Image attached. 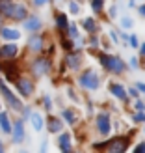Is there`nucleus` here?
Returning <instances> with one entry per match:
<instances>
[{
    "label": "nucleus",
    "instance_id": "obj_1",
    "mask_svg": "<svg viewBox=\"0 0 145 153\" xmlns=\"http://www.w3.org/2000/svg\"><path fill=\"white\" fill-rule=\"evenodd\" d=\"M99 58H101V64L108 71H112V73H123L125 64H123V60H121V58H117V56H108V54H101Z\"/></svg>",
    "mask_w": 145,
    "mask_h": 153
},
{
    "label": "nucleus",
    "instance_id": "obj_2",
    "mask_svg": "<svg viewBox=\"0 0 145 153\" xmlns=\"http://www.w3.org/2000/svg\"><path fill=\"white\" fill-rule=\"evenodd\" d=\"M0 94L4 95V99L7 101V105H10V106H11V108H13L15 112H21L22 108H24V106H22V103H21V99H17V97L13 95V91H11L10 88H7V86H6L2 79H0Z\"/></svg>",
    "mask_w": 145,
    "mask_h": 153
},
{
    "label": "nucleus",
    "instance_id": "obj_41",
    "mask_svg": "<svg viewBox=\"0 0 145 153\" xmlns=\"http://www.w3.org/2000/svg\"><path fill=\"white\" fill-rule=\"evenodd\" d=\"M4 149V146H2V140H0V151H2Z\"/></svg>",
    "mask_w": 145,
    "mask_h": 153
},
{
    "label": "nucleus",
    "instance_id": "obj_31",
    "mask_svg": "<svg viewBox=\"0 0 145 153\" xmlns=\"http://www.w3.org/2000/svg\"><path fill=\"white\" fill-rule=\"evenodd\" d=\"M43 103H45V106L50 110V99H49V95H45V99H43Z\"/></svg>",
    "mask_w": 145,
    "mask_h": 153
},
{
    "label": "nucleus",
    "instance_id": "obj_10",
    "mask_svg": "<svg viewBox=\"0 0 145 153\" xmlns=\"http://www.w3.org/2000/svg\"><path fill=\"white\" fill-rule=\"evenodd\" d=\"M110 151H125L128 148V138H116L110 142Z\"/></svg>",
    "mask_w": 145,
    "mask_h": 153
},
{
    "label": "nucleus",
    "instance_id": "obj_37",
    "mask_svg": "<svg viewBox=\"0 0 145 153\" xmlns=\"http://www.w3.org/2000/svg\"><path fill=\"white\" fill-rule=\"evenodd\" d=\"M130 95H132V97H138V90L132 88V90H130Z\"/></svg>",
    "mask_w": 145,
    "mask_h": 153
},
{
    "label": "nucleus",
    "instance_id": "obj_22",
    "mask_svg": "<svg viewBox=\"0 0 145 153\" xmlns=\"http://www.w3.org/2000/svg\"><path fill=\"white\" fill-rule=\"evenodd\" d=\"M82 26L86 28L88 32H95V30H97V25H95V21H93V19H89V17L82 21Z\"/></svg>",
    "mask_w": 145,
    "mask_h": 153
},
{
    "label": "nucleus",
    "instance_id": "obj_35",
    "mask_svg": "<svg viewBox=\"0 0 145 153\" xmlns=\"http://www.w3.org/2000/svg\"><path fill=\"white\" fill-rule=\"evenodd\" d=\"M138 90H140V91H143V94H145V84H141V82H140V84H138Z\"/></svg>",
    "mask_w": 145,
    "mask_h": 153
},
{
    "label": "nucleus",
    "instance_id": "obj_16",
    "mask_svg": "<svg viewBox=\"0 0 145 153\" xmlns=\"http://www.w3.org/2000/svg\"><path fill=\"white\" fill-rule=\"evenodd\" d=\"M24 28L28 30V32H37V30L41 28V21L37 17H28L24 21Z\"/></svg>",
    "mask_w": 145,
    "mask_h": 153
},
{
    "label": "nucleus",
    "instance_id": "obj_26",
    "mask_svg": "<svg viewBox=\"0 0 145 153\" xmlns=\"http://www.w3.org/2000/svg\"><path fill=\"white\" fill-rule=\"evenodd\" d=\"M69 10H71L73 15H76V13L80 11V7H78V4H76V2H71V4H69Z\"/></svg>",
    "mask_w": 145,
    "mask_h": 153
},
{
    "label": "nucleus",
    "instance_id": "obj_30",
    "mask_svg": "<svg viewBox=\"0 0 145 153\" xmlns=\"http://www.w3.org/2000/svg\"><path fill=\"white\" fill-rule=\"evenodd\" d=\"M136 108H138V110H141V112H145V103L138 101V103H136Z\"/></svg>",
    "mask_w": 145,
    "mask_h": 153
},
{
    "label": "nucleus",
    "instance_id": "obj_28",
    "mask_svg": "<svg viewBox=\"0 0 145 153\" xmlns=\"http://www.w3.org/2000/svg\"><path fill=\"white\" fill-rule=\"evenodd\" d=\"M128 41H130L132 47H138V37H136L134 34H132V36H128Z\"/></svg>",
    "mask_w": 145,
    "mask_h": 153
},
{
    "label": "nucleus",
    "instance_id": "obj_18",
    "mask_svg": "<svg viewBox=\"0 0 145 153\" xmlns=\"http://www.w3.org/2000/svg\"><path fill=\"white\" fill-rule=\"evenodd\" d=\"M110 91H112V95H116L117 99H127V90L121 86V84H110Z\"/></svg>",
    "mask_w": 145,
    "mask_h": 153
},
{
    "label": "nucleus",
    "instance_id": "obj_39",
    "mask_svg": "<svg viewBox=\"0 0 145 153\" xmlns=\"http://www.w3.org/2000/svg\"><path fill=\"white\" fill-rule=\"evenodd\" d=\"M140 52H141V56H145V43L141 45V51H140Z\"/></svg>",
    "mask_w": 145,
    "mask_h": 153
},
{
    "label": "nucleus",
    "instance_id": "obj_33",
    "mask_svg": "<svg viewBox=\"0 0 145 153\" xmlns=\"http://www.w3.org/2000/svg\"><path fill=\"white\" fill-rule=\"evenodd\" d=\"M130 65L136 69V67H138V58H132V60H130Z\"/></svg>",
    "mask_w": 145,
    "mask_h": 153
},
{
    "label": "nucleus",
    "instance_id": "obj_20",
    "mask_svg": "<svg viewBox=\"0 0 145 153\" xmlns=\"http://www.w3.org/2000/svg\"><path fill=\"white\" fill-rule=\"evenodd\" d=\"M62 121H60L58 118H50L49 120V131L50 133H60V131H62Z\"/></svg>",
    "mask_w": 145,
    "mask_h": 153
},
{
    "label": "nucleus",
    "instance_id": "obj_9",
    "mask_svg": "<svg viewBox=\"0 0 145 153\" xmlns=\"http://www.w3.org/2000/svg\"><path fill=\"white\" fill-rule=\"evenodd\" d=\"M26 15H28V11H26L24 4H15V6H13L11 19H15V21H24V19H26Z\"/></svg>",
    "mask_w": 145,
    "mask_h": 153
},
{
    "label": "nucleus",
    "instance_id": "obj_36",
    "mask_svg": "<svg viewBox=\"0 0 145 153\" xmlns=\"http://www.w3.org/2000/svg\"><path fill=\"white\" fill-rule=\"evenodd\" d=\"M140 13H141L143 17H145V4H141V6H140Z\"/></svg>",
    "mask_w": 145,
    "mask_h": 153
},
{
    "label": "nucleus",
    "instance_id": "obj_13",
    "mask_svg": "<svg viewBox=\"0 0 145 153\" xmlns=\"http://www.w3.org/2000/svg\"><path fill=\"white\" fill-rule=\"evenodd\" d=\"M30 123H32V127L35 129V131H41L43 129V116L39 112H30Z\"/></svg>",
    "mask_w": 145,
    "mask_h": 153
},
{
    "label": "nucleus",
    "instance_id": "obj_7",
    "mask_svg": "<svg viewBox=\"0 0 145 153\" xmlns=\"http://www.w3.org/2000/svg\"><path fill=\"white\" fill-rule=\"evenodd\" d=\"M11 134H13V142L15 144H21L24 140V123H22V120L15 121L11 125Z\"/></svg>",
    "mask_w": 145,
    "mask_h": 153
},
{
    "label": "nucleus",
    "instance_id": "obj_32",
    "mask_svg": "<svg viewBox=\"0 0 145 153\" xmlns=\"http://www.w3.org/2000/svg\"><path fill=\"white\" fill-rule=\"evenodd\" d=\"M47 2H49V0H34V4H35V6H45Z\"/></svg>",
    "mask_w": 145,
    "mask_h": 153
},
{
    "label": "nucleus",
    "instance_id": "obj_14",
    "mask_svg": "<svg viewBox=\"0 0 145 153\" xmlns=\"http://www.w3.org/2000/svg\"><path fill=\"white\" fill-rule=\"evenodd\" d=\"M58 146L62 151H69L71 149V134L69 133H62L58 138Z\"/></svg>",
    "mask_w": 145,
    "mask_h": 153
},
{
    "label": "nucleus",
    "instance_id": "obj_4",
    "mask_svg": "<svg viewBox=\"0 0 145 153\" xmlns=\"http://www.w3.org/2000/svg\"><path fill=\"white\" fill-rule=\"evenodd\" d=\"M32 69L37 76H43V75H47L50 71V60L49 58H39V60H35L34 65H32Z\"/></svg>",
    "mask_w": 145,
    "mask_h": 153
},
{
    "label": "nucleus",
    "instance_id": "obj_25",
    "mask_svg": "<svg viewBox=\"0 0 145 153\" xmlns=\"http://www.w3.org/2000/svg\"><path fill=\"white\" fill-rule=\"evenodd\" d=\"M67 28H69V36L73 37V39H76V37H78V30H76V26L74 25H69Z\"/></svg>",
    "mask_w": 145,
    "mask_h": 153
},
{
    "label": "nucleus",
    "instance_id": "obj_17",
    "mask_svg": "<svg viewBox=\"0 0 145 153\" xmlns=\"http://www.w3.org/2000/svg\"><path fill=\"white\" fill-rule=\"evenodd\" d=\"M13 6H15L13 0H0V13L6 15V17H11Z\"/></svg>",
    "mask_w": 145,
    "mask_h": 153
},
{
    "label": "nucleus",
    "instance_id": "obj_29",
    "mask_svg": "<svg viewBox=\"0 0 145 153\" xmlns=\"http://www.w3.org/2000/svg\"><path fill=\"white\" fill-rule=\"evenodd\" d=\"M134 120H136V121H145V114H143V112L136 114V116H134Z\"/></svg>",
    "mask_w": 145,
    "mask_h": 153
},
{
    "label": "nucleus",
    "instance_id": "obj_8",
    "mask_svg": "<svg viewBox=\"0 0 145 153\" xmlns=\"http://www.w3.org/2000/svg\"><path fill=\"white\" fill-rule=\"evenodd\" d=\"M0 37H4L6 41H17L21 37V32L13 28H0Z\"/></svg>",
    "mask_w": 145,
    "mask_h": 153
},
{
    "label": "nucleus",
    "instance_id": "obj_12",
    "mask_svg": "<svg viewBox=\"0 0 145 153\" xmlns=\"http://www.w3.org/2000/svg\"><path fill=\"white\" fill-rule=\"evenodd\" d=\"M28 47H30V51L39 52V51L43 49V37H41V36H30V39H28Z\"/></svg>",
    "mask_w": 145,
    "mask_h": 153
},
{
    "label": "nucleus",
    "instance_id": "obj_15",
    "mask_svg": "<svg viewBox=\"0 0 145 153\" xmlns=\"http://www.w3.org/2000/svg\"><path fill=\"white\" fill-rule=\"evenodd\" d=\"M11 121H10V116H7V112H0V129L6 133V134H10L11 133Z\"/></svg>",
    "mask_w": 145,
    "mask_h": 153
},
{
    "label": "nucleus",
    "instance_id": "obj_40",
    "mask_svg": "<svg viewBox=\"0 0 145 153\" xmlns=\"http://www.w3.org/2000/svg\"><path fill=\"white\" fill-rule=\"evenodd\" d=\"M2 19H4V15L0 13V28H2Z\"/></svg>",
    "mask_w": 145,
    "mask_h": 153
},
{
    "label": "nucleus",
    "instance_id": "obj_6",
    "mask_svg": "<svg viewBox=\"0 0 145 153\" xmlns=\"http://www.w3.org/2000/svg\"><path fill=\"white\" fill-rule=\"evenodd\" d=\"M17 90H19V94L22 97H30L32 91H34V84L28 79H17Z\"/></svg>",
    "mask_w": 145,
    "mask_h": 153
},
{
    "label": "nucleus",
    "instance_id": "obj_21",
    "mask_svg": "<svg viewBox=\"0 0 145 153\" xmlns=\"http://www.w3.org/2000/svg\"><path fill=\"white\" fill-rule=\"evenodd\" d=\"M56 25H58L60 30H65L67 26H69V22H67V15H63V13L56 15Z\"/></svg>",
    "mask_w": 145,
    "mask_h": 153
},
{
    "label": "nucleus",
    "instance_id": "obj_34",
    "mask_svg": "<svg viewBox=\"0 0 145 153\" xmlns=\"http://www.w3.org/2000/svg\"><path fill=\"white\" fill-rule=\"evenodd\" d=\"M134 151H145V144H140V146H136Z\"/></svg>",
    "mask_w": 145,
    "mask_h": 153
},
{
    "label": "nucleus",
    "instance_id": "obj_23",
    "mask_svg": "<svg viewBox=\"0 0 145 153\" xmlns=\"http://www.w3.org/2000/svg\"><path fill=\"white\" fill-rule=\"evenodd\" d=\"M62 116H63V120H67V123H76V116H74V112L73 110H69V108H67V110H63L62 112Z\"/></svg>",
    "mask_w": 145,
    "mask_h": 153
},
{
    "label": "nucleus",
    "instance_id": "obj_24",
    "mask_svg": "<svg viewBox=\"0 0 145 153\" xmlns=\"http://www.w3.org/2000/svg\"><path fill=\"white\" fill-rule=\"evenodd\" d=\"M102 4H104L102 0H91V7H93V11H97V13L102 10Z\"/></svg>",
    "mask_w": 145,
    "mask_h": 153
},
{
    "label": "nucleus",
    "instance_id": "obj_11",
    "mask_svg": "<svg viewBox=\"0 0 145 153\" xmlns=\"http://www.w3.org/2000/svg\"><path fill=\"white\" fill-rule=\"evenodd\" d=\"M17 52H19V49H17V45H13V43L0 47V56H4V58H13V56H17Z\"/></svg>",
    "mask_w": 145,
    "mask_h": 153
},
{
    "label": "nucleus",
    "instance_id": "obj_19",
    "mask_svg": "<svg viewBox=\"0 0 145 153\" xmlns=\"http://www.w3.org/2000/svg\"><path fill=\"white\" fill-rule=\"evenodd\" d=\"M67 64H69V67H71V69H78V67H80V56L78 54H76V52H69V54H67Z\"/></svg>",
    "mask_w": 145,
    "mask_h": 153
},
{
    "label": "nucleus",
    "instance_id": "obj_38",
    "mask_svg": "<svg viewBox=\"0 0 145 153\" xmlns=\"http://www.w3.org/2000/svg\"><path fill=\"white\" fill-rule=\"evenodd\" d=\"M110 36H112V39L117 43V36H116V32H110Z\"/></svg>",
    "mask_w": 145,
    "mask_h": 153
},
{
    "label": "nucleus",
    "instance_id": "obj_5",
    "mask_svg": "<svg viewBox=\"0 0 145 153\" xmlns=\"http://www.w3.org/2000/svg\"><path fill=\"white\" fill-rule=\"evenodd\" d=\"M97 129H99V133L104 134V136L110 133V116H108V112H101L97 116Z\"/></svg>",
    "mask_w": 145,
    "mask_h": 153
},
{
    "label": "nucleus",
    "instance_id": "obj_27",
    "mask_svg": "<svg viewBox=\"0 0 145 153\" xmlns=\"http://www.w3.org/2000/svg\"><path fill=\"white\" fill-rule=\"evenodd\" d=\"M121 26H123V28H130V26H132V19L125 17L123 21H121Z\"/></svg>",
    "mask_w": 145,
    "mask_h": 153
},
{
    "label": "nucleus",
    "instance_id": "obj_3",
    "mask_svg": "<svg viewBox=\"0 0 145 153\" xmlns=\"http://www.w3.org/2000/svg\"><path fill=\"white\" fill-rule=\"evenodd\" d=\"M78 84H80L82 88H88V90H97L101 82H99V75H97L95 71L88 69V71H84V73L80 75Z\"/></svg>",
    "mask_w": 145,
    "mask_h": 153
}]
</instances>
